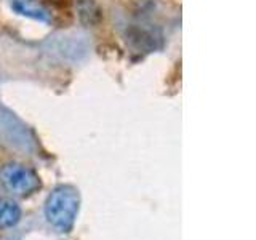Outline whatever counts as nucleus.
<instances>
[{
	"instance_id": "f257e3e1",
	"label": "nucleus",
	"mask_w": 256,
	"mask_h": 240,
	"mask_svg": "<svg viewBox=\"0 0 256 240\" xmlns=\"http://www.w3.org/2000/svg\"><path fill=\"white\" fill-rule=\"evenodd\" d=\"M80 197L72 186L54 188L45 200V218L53 228L69 230L78 213Z\"/></svg>"
},
{
	"instance_id": "f03ea898",
	"label": "nucleus",
	"mask_w": 256,
	"mask_h": 240,
	"mask_svg": "<svg viewBox=\"0 0 256 240\" xmlns=\"http://www.w3.org/2000/svg\"><path fill=\"white\" fill-rule=\"evenodd\" d=\"M44 50L48 56L64 62H78L90 53V44L84 34L76 30L56 32L44 42Z\"/></svg>"
},
{
	"instance_id": "7ed1b4c3",
	"label": "nucleus",
	"mask_w": 256,
	"mask_h": 240,
	"mask_svg": "<svg viewBox=\"0 0 256 240\" xmlns=\"http://www.w3.org/2000/svg\"><path fill=\"white\" fill-rule=\"evenodd\" d=\"M0 184L6 192L16 197L30 196L42 186L38 174L32 168L18 162L5 164L0 168Z\"/></svg>"
},
{
	"instance_id": "20e7f679",
	"label": "nucleus",
	"mask_w": 256,
	"mask_h": 240,
	"mask_svg": "<svg viewBox=\"0 0 256 240\" xmlns=\"http://www.w3.org/2000/svg\"><path fill=\"white\" fill-rule=\"evenodd\" d=\"M12 10L16 14L38 22L52 21L50 10L42 2H38V0H12Z\"/></svg>"
},
{
	"instance_id": "39448f33",
	"label": "nucleus",
	"mask_w": 256,
	"mask_h": 240,
	"mask_svg": "<svg viewBox=\"0 0 256 240\" xmlns=\"http://www.w3.org/2000/svg\"><path fill=\"white\" fill-rule=\"evenodd\" d=\"M76 14L85 28H98L104 20L102 8L96 0H76Z\"/></svg>"
},
{
	"instance_id": "423d86ee",
	"label": "nucleus",
	"mask_w": 256,
	"mask_h": 240,
	"mask_svg": "<svg viewBox=\"0 0 256 240\" xmlns=\"http://www.w3.org/2000/svg\"><path fill=\"white\" fill-rule=\"evenodd\" d=\"M21 220V208L13 198L0 197V228H13Z\"/></svg>"
},
{
	"instance_id": "0eeeda50",
	"label": "nucleus",
	"mask_w": 256,
	"mask_h": 240,
	"mask_svg": "<svg viewBox=\"0 0 256 240\" xmlns=\"http://www.w3.org/2000/svg\"><path fill=\"white\" fill-rule=\"evenodd\" d=\"M132 40V42L136 44V46H149L156 48V37L152 32L146 30V29H140V28H134L133 29V34H130V37H128Z\"/></svg>"
}]
</instances>
